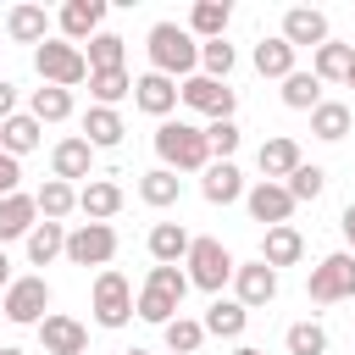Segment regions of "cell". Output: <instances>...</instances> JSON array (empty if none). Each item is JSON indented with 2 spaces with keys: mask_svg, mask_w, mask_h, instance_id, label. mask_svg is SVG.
I'll list each match as a JSON object with an SVG mask.
<instances>
[{
  "mask_svg": "<svg viewBox=\"0 0 355 355\" xmlns=\"http://www.w3.org/2000/svg\"><path fill=\"white\" fill-rule=\"evenodd\" d=\"M349 122H355V116H349L344 100H322V105L311 111V133H316L322 144H338V139L349 133Z\"/></svg>",
  "mask_w": 355,
  "mask_h": 355,
  "instance_id": "cell-29",
  "label": "cell"
},
{
  "mask_svg": "<svg viewBox=\"0 0 355 355\" xmlns=\"http://www.w3.org/2000/svg\"><path fill=\"white\" fill-rule=\"evenodd\" d=\"M39 227V205H33V194H11V200H0V250L11 244V239H28Z\"/></svg>",
  "mask_w": 355,
  "mask_h": 355,
  "instance_id": "cell-19",
  "label": "cell"
},
{
  "mask_svg": "<svg viewBox=\"0 0 355 355\" xmlns=\"http://www.w3.org/2000/svg\"><path fill=\"white\" fill-rule=\"evenodd\" d=\"M338 227H344V239H349V255H355V205H344V216H338Z\"/></svg>",
  "mask_w": 355,
  "mask_h": 355,
  "instance_id": "cell-47",
  "label": "cell"
},
{
  "mask_svg": "<svg viewBox=\"0 0 355 355\" xmlns=\"http://www.w3.org/2000/svg\"><path fill=\"white\" fill-rule=\"evenodd\" d=\"M122 44H128V39H116V33L100 28V33L89 39V72H111V67H122Z\"/></svg>",
  "mask_w": 355,
  "mask_h": 355,
  "instance_id": "cell-39",
  "label": "cell"
},
{
  "mask_svg": "<svg viewBox=\"0 0 355 355\" xmlns=\"http://www.w3.org/2000/svg\"><path fill=\"white\" fill-rule=\"evenodd\" d=\"M33 72H39L44 83H55V89H72V83L89 78V55H83L78 44H67V39H44V44L33 50Z\"/></svg>",
  "mask_w": 355,
  "mask_h": 355,
  "instance_id": "cell-3",
  "label": "cell"
},
{
  "mask_svg": "<svg viewBox=\"0 0 355 355\" xmlns=\"http://www.w3.org/2000/svg\"><path fill=\"white\" fill-rule=\"evenodd\" d=\"M283 105H288V111H316V105H322V78L294 67V72L283 78Z\"/></svg>",
  "mask_w": 355,
  "mask_h": 355,
  "instance_id": "cell-33",
  "label": "cell"
},
{
  "mask_svg": "<svg viewBox=\"0 0 355 355\" xmlns=\"http://www.w3.org/2000/svg\"><path fill=\"white\" fill-rule=\"evenodd\" d=\"M178 100H183V89L172 83V78H161V72H144V78H133V105L144 111V116H172L178 111Z\"/></svg>",
  "mask_w": 355,
  "mask_h": 355,
  "instance_id": "cell-12",
  "label": "cell"
},
{
  "mask_svg": "<svg viewBox=\"0 0 355 355\" xmlns=\"http://www.w3.org/2000/svg\"><path fill=\"white\" fill-rule=\"evenodd\" d=\"M39 344H44V355H83L89 349V327L72 322V316H61V311H50L39 322Z\"/></svg>",
  "mask_w": 355,
  "mask_h": 355,
  "instance_id": "cell-13",
  "label": "cell"
},
{
  "mask_svg": "<svg viewBox=\"0 0 355 355\" xmlns=\"http://www.w3.org/2000/svg\"><path fill=\"white\" fill-rule=\"evenodd\" d=\"M55 255H67V227H61V222H39V227L28 233V261H33V266H50Z\"/></svg>",
  "mask_w": 355,
  "mask_h": 355,
  "instance_id": "cell-35",
  "label": "cell"
},
{
  "mask_svg": "<svg viewBox=\"0 0 355 355\" xmlns=\"http://www.w3.org/2000/svg\"><path fill=\"white\" fill-rule=\"evenodd\" d=\"M89 311H94V322L111 327V333L128 327V322H133V288H128V277L105 266V272L94 277V300H89Z\"/></svg>",
  "mask_w": 355,
  "mask_h": 355,
  "instance_id": "cell-6",
  "label": "cell"
},
{
  "mask_svg": "<svg viewBox=\"0 0 355 355\" xmlns=\"http://www.w3.org/2000/svg\"><path fill=\"white\" fill-rule=\"evenodd\" d=\"M244 205H250V216L255 222H266V227H288V216H294V194L283 189V183H255V189H244Z\"/></svg>",
  "mask_w": 355,
  "mask_h": 355,
  "instance_id": "cell-10",
  "label": "cell"
},
{
  "mask_svg": "<svg viewBox=\"0 0 355 355\" xmlns=\"http://www.w3.org/2000/svg\"><path fill=\"white\" fill-rule=\"evenodd\" d=\"M283 189L294 194V205H300V200H322V189H327V172H322V166H311V161H300V166H294V178H288Z\"/></svg>",
  "mask_w": 355,
  "mask_h": 355,
  "instance_id": "cell-40",
  "label": "cell"
},
{
  "mask_svg": "<svg viewBox=\"0 0 355 355\" xmlns=\"http://www.w3.org/2000/svg\"><path fill=\"white\" fill-rule=\"evenodd\" d=\"M0 355H28V349H17V344H0Z\"/></svg>",
  "mask_w": 355,
  "mask_h": 355,
  "instance_id": "cell-50",
  "label": "cell"
},
{
  "mask_svg": "<svg viewBox=\"0 0 355 355\" xmlns=\"http://www.w3.org/2000/svg\"><path fill=\"white\" fill-rule=\"evenodd\" d=\"M155 155H161L166 172H205V166H211V139H205V128L166 116V122L155 128Z\"/></svg>",
  "mask_w": 355,
  "mask_h": 355,
  "instance_id": "cell-2",
  "label": "cell"
},
{
  "mask_svg": "<svg viewBox=\"0 0 355 355\" xmlns=\"http://www.w3.org/2000/svg\"><path fill=\"white\" fill-rule=\"evenodd\" d=\"M33 205H39V216H44V222H61V216H72V211H78V189H72V183H61V178H44V183H39V194H33Z\"/></svg>",
  "mask_w": 355,
  "mask_h": 355,
  "instance_id": "cell-28",
  "label": "cell"
},
{
  "mask_svg": "<svg viewBox=\"0 0 355 355\" xmlns=\"http://www.w3.org/2000/svg\"><path fill=\"white\" fill-rule=\"evenodd\" d=\"M144 288H161L166 300L183 305V294H189L194 283H189V272H178V266H150V283H144Z\"/></svg>",
  "mask_w": 355,
  "mask_h": 355,
  "instance_id": "cell-43",
  "label": "cell"
},
{
  "mask_svg": "<svg viewBox=\"0 0 355 355\" xmlns=\"http://www.w3.org/2000/svg\"><path fill=\"white\" fill-rule=\"evenodd\" d=\"M205 139H211V161H233V150H239V122H211Z\"/></svg>",
  "mask_w": 355,
  "mask_h": 355,
  "instance_id": "cell-44",
  "label": "cell"
},
{
  "mask_svg": "<svg viewBox=\"0 0 355 355\" xmlns=\"http://www.w3.org/2000/svg\"><path fill=\"white\" fill-rule=\"evenodd\" d=\"M122 355H150V349H139V344H133V349H122Z\"/></svg>",
  "mask_w": 355,
  "mask_h": 355,
  "instance_id": "cell-51",
  "label": "cell"
},
{
  "mask_svg": "<svg viewBox=\"0 0 355 355\" xmlns=\"http://www.w3.org/2000/svg\"><path fill=\"white\" fill-rule=\"evenodd\" d=\"M305 294H311L316 305H338V300H349V294H355V255H349V250H333V255H322V261L311 266V283H305Z\"/></svg>",
  "mask_w": 355,
  "mask_h": 355,
  "instance_id": "cell-5",
  "label": "cell"
},
{
  "mask_svg": "<svg viewBox=\"0 0 355 355\" xmlns=\"http://www.w3.org/2000/svg\"><path fill=\"white\" fill-rule=\"evenodd\" d=\"M244 322H250V311H244L239 300H222V294H216L211 311H205V333H211V338H239Z\"/></svg>",
  "mask_w": 355,
  "mask_h": 355,
  "instance_id": "cell-31",
  "label": "cell"
},
{
  "mask_svg": "<svg viewBox=\"0 0 355 355\" xmlns=\"http://www.w3.org/2000/svg\"><path fill=\"white\" fill-rule=\"evenodd\" d=\"M233 300H239L244 311L272 305V300H277V272H272L266 261H244V266L233 272Z\"/></svg>",
  "mask_w": 355,
  "mask_h": 355,
  "instance_id": "cell-11",
  "label": "cell"
},
{
  "mask_svg": "<svg viewBox=\"0 0 355 355\" xmlns=\"http://www.w3.org/2000/svg\"><path fill=\"white\" fill-rule=\"evenodd\" d=\"M17 183H22V161H17V155H6V150H0V200H11V194H22V189H17Z\"/></svg>",
  "mask_w": 355,
  "mask_h": 355,
  "instance_id": "cell-45",
  "label": "cell"
},
{
  "mask_svg": "<svg viewBox=\"0 0 355 355\" xmlns=\"http://www.w3.org/2000/svg\"><path fill=\"white\" fill-rule=\"evenodd\" d=\"M100 22H105V0H67V6H61V33H67V44H89V39L100 33Z\"/></svg>",
  "mask_w": 355,
  "mask_h": 355,
  "instance_id": "cell-14",
  "label": "cell"
},
{
  "mask_svg": "<svg viewBox=\"0 0 355 355\" xmlns=\"http://www.w3.org/2000/svg\"><path fill=\"white\" fill-rule=\"evenodd\" d=\"M200 194H205L211 205H233V200H244V172H239L233 161H211V166L200 172Z\"/></svg>",
  "mask_w": 355,
  "mask_h": 355,
  "instance_id": "cell-16",
  "label": "cell"
},
{
  "mask_svg": "<svg viewBox=\"0 0 355 355\" xmlns=\"http://www.w3.org/2000/svg\"><path fill=\"white\" fill-rule=\"evenodd\" d=\"M50 172H55L61 183L89 178V172H94V144H89V139H61V144L50 150Z\"/></svg>",
  "mask_w": 355,
  "mask_h": 355,
  "instance_id": "cell-17",
  "label": "cell"
},
{
  "mask_svg": "<svg viewBox=\"0 0 355 355\" xmlns=\"http://www.w3.org/2000/svg\"><path fill=\"white\" fill-rule=\"evenodd\" d=\"M233 355H266V349H255V344H239V349H233Z\"/></svg>",
  "mask_w": 355,
  "mask_h": 355,
  "instance_id": "cell-49",
  "label": "cell"
},
{
  "mask_svg": "<svg viewBox=\"0 0 355 355\" xmlns=\"http://www.w3.org/2000/svg\"><path fill=\"white\" fill-rule=\"evenodd\" d=\"M0 311H6V322H17V327H28V322L39 327V322L50 316V283H44V277H17V283L6 288V305H0Z\"/></svg>",
  "mask_w": 355,
  "mask_h": 355,
  "instance_id": "cell-9",
  "label": "cell"
},
{
  "mask_svg": "<svg viewBox=\"0 0 355 355\" xmlns=\"http://www.w3.org/2000/svg\"><path fill=\"white\" fill-rule=\"evenodd\" d=\"M233 44L227 39H211V44H200V67H205V78H216V83H227V72H233Z\"/></svg>",
  "mask_w": 355,
  "mask_h": 355,
  "instance_id": "cell-42",
  "label": "cell"
},
{
  "mask_svg": "<svg viewBox=\"0 0 355 355\" xmlns=\"http://www.w3.org/2000/svg\"><path fill=\"white\" fill-rule=\"evenodd\" d=\"M183 105H189V111H200V116H211V122H233L239 94H233L227 83H216V78L194 72V78H183Z\"/></svg>",
  "mask_w": 355,
  "mask_h": 355,
  "instance_id": "cell-8",
  "label": "cell"
},
{
  "mask_svg": "<svg viewBox=\"0 0 355 355\" xmlns=\"http://www.w3.org/2000/svg\"><path fill=\"white\" fill-rule=\"evenodd\" d=\"M144 50H150V72H161V78H194V67H200V39L183 28V22H155L150 28V39H144Z\"/></svg>",
  "mask_w": 355,
  "mask_h": 355,
  "instance_id": "cell-1",
  "label": "cell"
},
{
  "mask_svg": "<svg viewBox=\"0 0 355 355\" xmlns=\"http://www.w3.org/2000/svg\"><path fill=\"white\" fill-rule=\"evenodd\" d=\"M78 211H83L89 222H111V216L122 211V189H116L111 178H89V183L78 189Z\"/></svg>",
  "mask_w": 355,
  "mask_h": 355,
  "instance_id": "cell-18",
  "label": "cell"
},
{
  "mask_svg": "<svg viewBox=\"0 0 355 355\" xmlns=\"http://www.w3.org/2000/svg\"><path fill=\"white\" fill-rule=\"evenodd\" d=\"M133 316H144V322L166 327V322H178V300H166L161 288H144V294L133 300Z\"/></svg>",
  "mask_w": 355,
  "mask_h": 355,
  "instance_id": "cell-41",
  "label": "cell"
},
{
  "mask_svg": "<svg viewBox=\"0 0 355 355\" xmlns=\"http://www.w3.org/2000/svg\"><path fill=\"white\" fill-rule=\"evenodd\" d=\"M28 116L44 128V122H67L72 116V89H55V83H44V89H33V105H28Z\"/></svg>",
  "mask_w": 355,
  "mask_h": 355,
  "instance_id": "cell-34",
  "label": "cell"
},
{
  "mask_svg": "<svg viewBox=\"0 0 355 355\" xmlns=\"http://www.w3.org/2000/svg\"><path fill=\"white\" fill-rule=\"evenodd\" d=\"M255 72L261 78H288L294 72V44L277 33V39H261L255 44Z\"/></svg>",
  "mask_w": 355,
  "mask_h": 355,
  "instance_id": "cell-32",
  "label": "cell"
},
{
  "mask_svg": "<svg viewBox=\"0 0 355 355\" xmlns=\"http://www.w3.org/2000/svg\"><path fill=\"white\" fill-rule=\"evenodd\" d=\"M161 338H166V349H172V355H194V349L205 344V322L178 316V322H166V327H161Z\"/></svg>",
  "mask_w": 355,
  "mask_h": 355,
  "instance_id": "cell-37",
  "label": "cell"
},
{
  "mask_svg": "<svg viewBox=\"0 0 355 355\" xmlns=\"http://www.w3.org/2000/svg\"><path fill=\"white\" fill-rule=\"evenodd\" d=\"M300 255H305V239H300V227H266V239H261V261L277 272V266H300Z\"/></svg>",
  "mask_w": 355,
  "mask_h": 355,
  "instance_id": "cell-23",
  "label": "cell"
},
{
  "mask_svg": "<svg viewBox=\"0 0 355 355\" xmlns=\"http://www.w3.org/2000/svg\"><path fill=\"white\" fill-rule=\"evenodd\" d=\"M122 116L111 111V105H89V116H83V139L94 144V150H116L122 144Z\"/></svg>",
  "mask_w": 355,
  "mask_h": 355,
  "instance_id": "cell-26",
  "label": "cell"
},
{
  "mask_svg": "<svg viewBox=\"0 0 355 355\" xmlns=\"http://www.w3.org/2000/svg\"><path fill=\"white\" fill-rule=\"evenodd\" d=\"M311 72H316L322 83H349V72H355V44H344V39H327V44L316 50Z\"/></svg>",
  "mask_w": 355,
  "mask_h": 355,
  "instance_id": "cell-24",
  "label": "cell"
},
{
  "mask_svg": "<svg viewBox=\"0 0 355 355\" xmlns=\"http://www.w3.org/2000/svg\"><path fill=\"white\" fill-rule=\"evenodd\" d=\"M17 277H11V261H6V250H0V288H11Z\"/></svg>",
  "mask_w": 355,
  "mask_h": 355,
  "instance_id": "cell-48",
  "label": "cell"
},
{
  "mask_svg": "<svg viewBox=\"0 0 355 355\" xmlns=\"http://www.w3.org/2000/svg\"><path fill=\"white\" fill-rule=\"evenodd\" d=\"M227 17H233L227 0H194V11H189V33H194L200 44H211V39L227 33Z\"/></svg>",
  "mask_w": 355,
  "mask_h": 355,
  "instance_id": "cell-25",
  "label": "cell"
},
{
  "mask_svg": "<svg viewBox=\"0 0 355 355\" xmlns=\"http://www.w3.org/2000/svg\"><path fill=\"white\" fill-rule=\"evenodd\" d=\"M39 139H44V128H39L28 111H17L11 122H0V150H6V155H17V161H22L28 150H39Z\"/></svg>",
  "mask_w": 355,
  "mask_h": 355,
  "instance_id": "cell-27",
  "label": "cell"
},
{
  "mask_svg": "<svg viewBox=\"0 0 355 355\" xmlns=\"http://www.w3.org/2000/svg\"><path fill=\"white\" fill-rule=\"evenodd\" d=\"M11 116H17V83L0 78V122H11Z\"/></svg>",
  "mask_w": 355,
  "mask_h": 355,
  "instance_id": "cell-46",
  "label": "cell"
},
{
  "mask_svg": "<svg viewBox=\"0 0 355 355\" xmlns=\"http://www.w3.org/2000/svg\"><path fill=\"white\" fill-rule=\"evenodd\" d=\"M178 194H183V178H178V172H166V166H155V172H144V178H139V200H144V205H155V211L178 205Z\"/></svg>",
  "mask_w": 355,
  "mask_h": 355,
  "instance_id": "cell-30",
  "label": "cell"
},
{
  "mask_svg": "<svg viewBox=\"0 0 355 355\" xmlns=\"http://www.w3.org/2000/svg\"><path fill=\"white\" fill-rule=\"evenodd\" d=\"M283 344H288V355H327V333H322V322H294V327L283 333Z\"/></svg>",
  "mask_w": 355,
  "mask_h": 355,
  "instance_id": "cell-38",
  "label": "cell"
},
{
  "mask_svg": "<svg viewBox=\"0 0 355 355\" xmlns=\"http://www.w3.org/2000/svg\"><path fill=\"white\" fill-rule=\"evenodd\" d=\"M255 161H261L266 183H283V178H294V166H300L305 155H300V144H294L288 133H277V139H266V144H261V155H255Z\"/></svg>",
  "mask_w": 355,
  "mask_h": 355,
  "instance_id": "cell-20",
  "label": "cell"
},
{
  "mask_svg": "<svg viewBox=\"0 0 355 355\" xmlns=\"http://www.w3.org/2000/svg\"><path fill=\"white\" fill-rule=\"evenodd\" d=\"M233 272H239V261L227 255L222 239H194V244H189V283H194V288L222 294V283H233Z\"/></svg>",
  "mask_w": 355,
  "mask_h": 355,
  "instance_id": "cell-4",
  "label": "cell"
},
{
  "mask_svg": "<svg viewBox=\"0 0 355 355\" xmlns=\"http://www.w3.org/2000/svg\"><path fill=\"white\" fill-rule=\"evenodd\" d=\"M0 50H6V44H0Z\"/></svg>",
  "mask_w": 355,
  "mask_h": 355,
  "instance_id": "cell-53",
  "label": "cell"
},
{
  "mask_svg": "<svg viewBox=\"0 0 355 355\" xmlns=\"http://www.w3.org/2000/svg\"><path fill=\"white\" fill-rule=\"evenodd\" d=\"M89 94H94V105H111V111H116V100H128V94H133V78H128V67L89 72Z\"/></svg>",
  "mask_w": 355,
  "mask_h": 355,
  "instance_id": "cell-36",
  "label": "cell"
},
{
  "mask_svg": "<svg viewBox=\"0 0 355 355\" xmlns=\"http://www.w3.org/2000/svg\"><path fill=\"white\" fill-rule=\"evenodd\" d=\"M116 255V227L111 222H78L67 233V261L72 266H111Z\"/></svg>",
  "mask_w": 355,
  "mask_h": 355,
  "instance_id": "cell-7",
  "label": "cell"
},
{
  "mask_svg": "<svg viewBox=\"0 0 355 355\" xmlns=\"http://www.w3.org/2000/svg\"><path fill=\"white\" fill-rule=\"evenodd\" d=\"M6 33L17 39V44H44L50 39V17H44V6H11L6 11Z\"/></svg>",
  "mask_w": 355,
  "mask_h": 355,
  "instance_id": "cell-22",
  "label": "cell"
},
{
  "mask_svg": "<svg viewBox=\"0 0 355 355\" xmlns=\"http://www.w3.org/2000/svg\"><path fill=\"white\" fill-rule=\"evenodd\" d=\"M283 39L300 50V44H311V50H322L333 33H327V17L316 11V6H294L288 17H283Z\"/></svg>",
  "mask_w": 355,
  "mask_h": 355,
  "instance_id": "cell-15",
  "label": "cell"
},
{
  "mask_svg": "<svg viewBox=\"0 0 355 355\" xmlns=\"http://www.w3.org/2000/svg\"><path fill=\"white\" fill-rule=\"evenodd\" d=\"M349 89H355V72H349Z\"/></svg>",
  "mask_w": 355,
  "mask_h": 355,
  "instance_id": "cell-52",
  "label": "cell"
},
{
  "mask_svg": "<svg viewBox=\"0 0 355 355\" xmlns=\"http://www.w3.org/2000/svg\"><path fill=\"white\" fill-rule=\"evenodd\" d=\"M189 227L183 222H155L150 227V255H155V266H178V261H189Z\"/></svg>",
  "mask_w": 355,
  "mask_h": 355,
  "instance_id": "cell-21",
  "label": "cell"
}]
</instances>
